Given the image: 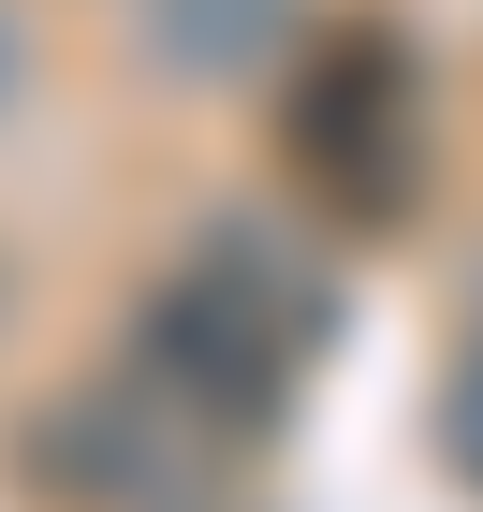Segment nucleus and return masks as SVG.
Wrapping results in <instances>:
<instances>
[{"label":"nucleus","mask_w":483,"mask_h":512,"mask_svg":"<svg viewBox=\"0 0 483 512\" xmlns=\"http://www.w3.org/2000/svg\"><path fill=\"white\" fill-rule=\"evenodd\" d=\"M308 352H322V278L293 264L279 235H249V220H220V235L191 249V264L147 293V322H132V381L176 410V425L235 469L249 439L293 410V381H308Z\"/></svg>","instance_id":"obj_1"},{"label":"nucleus","mask_w":483,"mask_h":512,"mask_svg":"<svg viewBox=\"0 0 483 512\" xmlns=\"http://www.w3.org/2000/svg\"><path fill=\"white\" fill-rule=\"evenodd\" d=\"M425 59H410L396 15H337V30L293 44L279 74V176L337 220V235H396L410 205H425Z\"/></svg>","instance_id":"obj_2"},{"label":"nucleus","mask_w":483,"mask_h":512,"mask_svg":"<svg viewBox=\"0 0 483 512\" xmlns=\"http://www.w3.org/2000/svg\"><path fill=\"white\" fill-rule=\"evenodd\" d=\"M279 15H293V0H132V30L161 44V74H191V88H220V74H264Z\"/></svg>","instance_id":"obj_3"},{"label":"nucleus","mask_w":483,"mask_h":512,"mask_svg":"<svg viewBox=\"0 0 483 512\" xmlns=\"http://www.w3.org/2000/svg\"><path fill=\"white\" fill-rule=\"evenodd\" d=\"M440 439H454V469L483 483V322H469V352H454V381H440Z\"/></svg>","instance_id":"obj_4"}]
</instances>
